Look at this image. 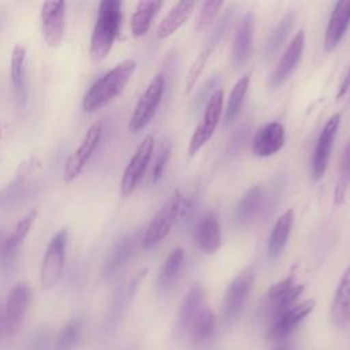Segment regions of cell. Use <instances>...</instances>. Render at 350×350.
I'll return each instance as SVG.
<instances>
[{
	"instance_id": "52a82bcc",
	"label": "cell",
	"mask_w": 350,
	"mask_h": 350,
	"mask_svg": "<svg viewBox=\"0 0 350 350\" xmlns=\"http://www.w3.org/2000/svg\"><path fill=\"white\" fill-rule=\"evenodd\" d=\"M40 165L41 161L37 156H30L19 164L15 172V178L0 193V211L10 209L15 204H18L23 197L31 193L34 187L33 176L38 172Z\"/></svg>"
},
{
	"instance_id": "7a4b0ae2",
	"label": "cell",
	"mask_w": 350,
	"mask_h": 350,
	"mask_svg": "<svg viewBox=\"0 0 350 350\" xmlns=\"http://www.w3.org/2000/svg\"><path fill=\"white\" fill-rule=\"evenodd\" d=\"M123 19L122 1L104 0L98 4L96 23L90 37L89 55L93 62H101L111 52Z\"/></svg>"
},
{
	"instance_id": "60d3db41",
	"label": "cell",
	"mask_w": 350,
	"mask_h": 350,
	"mask_svg": "<svg viewBox=\"0 0 350 350\" xmlns=\"http://www.w3.org/2000/svg\"><path fill=\"white\" fill-rule=\"evenodd\" d=\"M230 16H231V12H227L219 22H217V25L215 26V29H213V31H212V34H211V37H209V42H208V48H211V49H213L215 48V45L223 38V36L226 34V31H227V29H228V26H230Z\"/></svg>"
},
{
	"instance_id": "b9f144b4",
	"label": "cell",
	"mask_w": 350,
	"mask_h": 350,
	"mask_svg": "<svg viewBox=\"0 0 350 350\" xmlns=\"http://www.w3.org/2000/svg\"><path fill=\"white\" fill-rule=\"evenodd\" d=\"M340 175H342V185H346L350 182V139L346 144L342 157H340Z\"/></svg>"
},
{
	"instance_id": "ee69618b",
	"label": "cell",
	"mask_w": 350,
	"mask_h": 350,
	"mask_svg": "<svg viewBox=\"0 0 350 350\" xmlns=\"http://www.w3.org/2000/svg\"><path fill=\"white\" fill-rule=\"evenodd\" d=\"M350 89V66H349V71L346 74V77L343 78L340 86H339V92H338V98L342 97L347 90Z\"/></svg>"
},
{
	"instance_id": "d6986e66",
	"label": "cell",
	"mask_w": 350,
	"mask_h": 350,
	"mask_svg": "<svg viewBox=\"0 0 350 350\" xmlns=\"http://www.w3.org/2000/svg\"><path fill=\"white\" fill-rule=\"evenodd\" d=\"M253 37H254V15L247 12L242 16L238 23L232 49H231V62L234 67H242L247 63L253 51Z\"/></svg>"
},
{
	"instance_id": "f546056e",
	"label": "cell",
	"mask_w": 350,
	"mask_h": 350,
	"mask_svg": "<svg viewBox=\"0 0 350 350\" xmlns=\"http://www.w3.org/2000/svg\"><path fill=\"white\" fill-rule=\"evenodd\" d=\"M215 329H216L215 314L208 308H204L193 321L187 334L190 335V339L194 345L201 346L208 343L213 338Z\"/></svg>"
},
{
	"instance_id": "d4e9b609",
	"label": "cell",
	"mask_w": 350,
	"mask_h": 350,
	"mask_svg": "<svg viewBox=\"0 0 350 350\" xmlns=\"http://www.w3.org/2000/svg\"><path fill=\"white\" fill-rule=\"evenodd\" d=\"M293 221H294L293 209L286 211L276 220L272 228L271 237L268 239V246H267V257L269 261H276L282 256L293 228Z\"/></svg>"
},
{
	"instance_id": "5bb4252c",
	"label": "cell",
	"mask_w": 350,
	"mask_h": 350,
	"mask_svg": "<svg viewBox=\"0 0 350 350\" xmlns=\"http://www.w3.org/2000/svg\"><path fill=\"white\" fill-rule=\"evenodd\" d=\"M313 308L314 302L310 299L291 306L288 310L271 321L267 331V339L273 343L286 342V339L297 329V327L313 310Z\"/></svg>"
},
{
	"instance_id": "d6a6232c",
	"label": "cell",
	"mask_w": 350,
	"mask_h": 350,
	"mask_svg": "<svg viewBox=\"0 0 350 350\" xmlns=\"http://www.w3.org/2000/svg\"><path fill=\"white\" fill-rule=\"evenodd\" d=\"M83 320L79 316L70 319L55 339V350H74L81 340Z\"/></svg>"
},
{
	"instance_id": "f1b7e54d",
	"label": "cell",
	"mask_w": 350,
	"mask_h": 350,
	"mask_svg": "<svg viewBox=\"0 0 350 350\" xmlns=\"http://www.w3.org/2000/svg\"><path fill=\"white\" fill-rule=\"evenodd\" d=\"M161 1H139L133 12L130 27L134 37H142L148 33L156 14L161 8Z\"/></svg>"
},
{
	"instance_id": "1f68e13d",
	"label": "cell",
	"mask_w": 350,
	"mask_h": 350,
	"mask_svg": "<svg viewBox=\"0 0 350 350\" xmlns=\"http://www.w3.org/2000/svg\"><path fill=\"white\" fill-rule=\"evenodd\" d=\"M249 82H250V77L243 75L232 86L231 93L228 96L227 107H226V111H224V124L226 126H230L237 119V116L239 115V111H241L242 104L245 101V96L247 93Z\"/></svg>"
},
{
	"instance_id": "ab89813d",
	"label": "cell",
	"mask_w": 350,
	"mask_h": 350,
	"mask_svg": "<svg viewBox=\"0 0 350 350\" xmlns=\"http://www.w3.org/2000/svg\"><path fill=\"white\" fill-rule=\"evenodd\" d=\"M247 135H249V126H247V124L241 126V127L232 134V137L230 138L228 145H227V153H230V154L237 153V152L245 145V142H246V139H247Z\"/></svg>"
},
{
	"instance_id": "cb8c5ba5",
	"label": "cell",
	"mask_w": 350,
	"mask_h": 350,
	"mask_svg": "<svg viewBox=\"0 0 350 350\" xmlns=\"http://www.w3.org/2000/svg\"><path fill=\"white\" fill-rule=\"evenodd\" d=\"M349 25H350V1H338L331 12V16L327 25L325 37H324L325 51H334L338 46Z\"/></svg>"
},
{
	"instance_id": "bcb514c9",
	"label": "cell",
	"mask_w": 350,
	"mask_h": 350,
	"mask_svg": "<svg viewBox=\"0 0 350 350\" xmlns=\"http://www.w3.org/2000/svg\"><path fill=\"white\" fill-rule=\"evenodd\" d=\"M271 350H291V346L287 343V342H279V343H275Z\"/></svg>"
},
{
	"instance_id": "ffe728a7",
	"label": "cell",
	"mask_w": 350,
	"mask_h": 350,
	"mask_svg": "<svg viewBox=\"0 0 350 350\" xmlns=\"http://www.w3.org/2000/svg\"><path fill=\"white\" fill-rule=\"evenodd\" d=\"M194 241L206 254H212L220 247L221 232L216 212H208L198 220L194 227Z\"/></svg>"
},
{
	"instance_id": "8d00e7d4",
	"label": "cell",
	"mask_w": 350,
	"mask_h": 350,
	"mask_svg": "<svg viewBox=\"0 0 350 350\" xmlns=\"http://www.w3.org/2000/svg\"><path fill=\"white\" fill-rule=\"evenodd\" d=\"M223 1H205L202 3L198 15H197V21H196V29L197 30H202L206 26H209L215 16L217 15V12L220 11V8L223 7Z\"/></svg>"
},
{
	"instance_id": "4fadbf2b",
	"label": "cell",
	"mask_w": 350,
	"mask_h": 350,
	"mask_svg": "<svg viewBox=\"0 0 350 350\" xmlns=\"http://www.w3.org/2000/svg\"><path fill=\"white\" fill-rule=\"evenodd\" d=\"M31 301V288L26 282L16 283L4 304L7 335H15L26 317Z\"/></svg>"
},
{
	"instance_id": "83f0119b",
	"label": "cell",
	"mask_w": 350,
	"mask_h": 350,
	"mask_svg": "<svg viewBox=\"0 0 350 350\" xmlns=\"http://www.w3.org/2000/svg\"><path fill=\"white\" fill-rule=\"evenodd\" d=\"M194 5V1H178L160 22L157 27V37L167 38L172 36L186 22Z\"/></svg>"
},
{
	"instance_id": "4316f807",
	"label": "cell",
	"mask_w": 350,
	"mask_h": 350,
	"mask_svg": "<svg viewBox=\"0 0 350 350\" xmlns=\"http://www.w3.org/2000/svg\"><path fill=\"white\" fill-rule=\"evenodd\" d=\"M185 262V253L183 249L180 247H175L170 252V254L167 256L159 275H157V280H156V286L159 291H168L174 283L176 282L182 267Z\"/></svg>"
},
{
	"instance_id": "7c38bea8",
	"label": "cell",
	"mask_w": 350,
	"mask_h": 350,
	"mask_svg": "<svg viewBox=\"0 0 350 350\" xmlns=\"http://www.w3.org/2000/svg\"><path fill=\"white\" fill-rule=\"evenodd\" d=\"M302 291L304 286L295 284L293 275L275 283L268 290L265 301V313L271 319V321L288 310L291 306H294Z\"/></svg>"
},
{
	"instance_id": "74e56055",
	"label": "cell",
	"mask_w": 350,
	"mask_h": 350,
	"mask_svg": "<svg viewBox=\"0 0 350 350\" xmlns=\"http://www.w3.org/2000/svg\"><path fill=\"white\" fill-rule=\"evenodd\" d=\"M170 157H171V145L167 141H164L161 144V146L159 148V152L156 154V159H154V163L152 167V180L153 182H157L163 176V172L165 170V165H167Z\"/></svg>"
},
{
	"instance_id": "836d02e7",
	"label": "cell",
	"mask_w": 350,
	"mask_h": 350,
	"mask_svg": "<svg viewBox=\"0 0 350 350\" xmlns=\"http://www.w3.org/2000/svg\"><path fill=\"white\" fill-rule=\"evenodd\" d=\"M38 215V211L34 208V209H30L29 212H26L18 221L16 224L14 226L12 231L7 234V245L12 249V250H19V246L23 243V241L26 239L31 226L34 224V220Z\"/></svg>"
},
{
	"instance_id": "f6af8a7d",
	"label": "cell",
	"mask_w": 350,
	"mask_h": 350,
	"mask_svg": "<svg viewBox=\"0 0 350 350\" xmlns=\"http://www.w3.org/2000/svg\"><path fill=\"white\" fill-rule=\"evenodd\" d=\"M4 335H7V328H5V316H4V305L0 301V343L3 342Z\"/></svg>"
},
{
	"instance_id": "d590c367",
	"label": "cell",
	"mask_w": 350,
	"mask_h": 350,
	"mask_svg": "<svg viewBox=\"0 0 350 350\" xmlns=\"http://www.w3.org/2000/svg\"><path fill=\"white\" fill-rule=\"evenodd\" d=\"M18 252L7 245V232L0 228V275L10 276L16 265Z\"/></svg>"
},
{
	"instance_id": "ac0fdd59",
	"label": "cell",
	"mask_w": 350,
	"mask_h": 350,
	"mask_svg": "<svg viewBox=\"0 0 350 350\" xmlns=\"http://www.w3.org/2000/svg\"><path fill=\"white\" fill-rule=\"evenodd\" d=\"M304 45H305V33L301 30L294 36V38L283 52L280 60L275 66L268 82L271 88H278L291 75V72L295 70V67L298 66L302 57Z\"/></svg>"
},
{
	"instance_id": "484cf974",
	"label": "cell",
	"mask_w": 350,
	"mask_h": 350,
	"mask_svg": "<svg viewBox=\"0 0 350 350\" xmlns=\"http://www.w3.org/2000/svg\"><path fill=\"white\" fill-rule=\"evenodd\" d=\"M264 204V190L261 186L250 187L245 196L239 200L238 205L234 211V220L238 226L243 227L250 224L258 212L261 211Z\"/></svg>"
},
{
	"instance_id": "e0dca14e",
	"label": "cell",
	"mask_w": 350,
	"mask_h": 350,
	"mask_svg": "<svg viewBox=\"0 0 350 350\" xmlns=\"http://www.w3.org/2000/svg\"><path fill=\"white\" fill-rule=\"evenodd\" d=\"M286 142L284 126L279 122H269L260 127L253 137L252 150L257 157H269L279 152Z\"/></svg>"
},
{
	"instance_id": "603a6c76",
	"label": "cell",
	"mask_w": 350,
	"mask_h": 350,
	"mask_svg": "<svg viewBox=\"0 0 350 350\" xmlns=\"http://www.w3.org/2000/svg\"><path fill=\"white\" fill-rule=\"evenodd\" d=\"M26 57L27 51L18 44L12 48L10 59V77L15 98L21 107L27 101V79H26Z\"/></svg>"
},
{
	"instance_id": "4dcf8cb0",
	"label": "cell",
	"mask_w": 350,
	"mask_h": 350,
	"mask_svg": "<svg viewBox=\"0 0 350 350\" xmlns=\"http://www.w3.org/2000/svg\"><path fill=\"white\" fill-rule=\"evenodd\" d=\"M294 22H295V14L293 11L287 12L280 21L279 23L275 26V29L271 31L269 37L267 38L265 41V45H264V59H269L272 57L279 49L280 46L283 45V42L286 41L288 33L291 31L293 26H294Z\"/></svg>"
},
{
	"instance_id": "30bf717a",
	"label": "cell",
	"mask_w": 350,
	"mask_h": 350,
	"mask_svg": "<svg viewBox=\"0 0 350 350\" xmlns=\"http://www.w3.org/2000/svg\"><path fill=\"white\" fill-rule=\"evenodd\" d=\"M153 149H154V138L152 134H148L144 137V139L133 153L131 159L129 160V164L123 171L122 180H120V193L123 197H129L130 194H133V191L138 186L152 159Z\"/></svg>"
},
{
	"instance_id": "c3c4849f",
	"label": "cell",
	"mask_w": 350,
	"mask_h": 350,
	"mask_svg": "<svg viewBox=\"0 0 350 350\" xmlns=\"http://www.w3.org/2000/svg\"><path fill=\"white\" fill-rule=\"evenodd\" d=\"M0 138H1V127H0Z\"/></svg>"
},
{
	"instance_id": "2e32d148",
	"label": "cell",
	"mask_w": 350,
	"mask_h": 350,
	"mask_svg": "<svg viewBox=\"0 0 350 350\" xmlns=\"http://www.w3.org/2000/svg\"><path fill=\"white\" fill-rule=\"evenodd\" d=\"M137 249V235L135 234H127L119 238L109 252L105 256L104 264H103V278L104 280H112L130 261L133 254Z\"/></svg>"
},
{
	"instance_id": "ba28073f",
	"label": "cell",
	"mask_w": 350,
	"mask_h": 350,
	"mask_svg": "<svg viewBox=\"0 0 350 350\" xmlns=\"http://www.w3.org/2000/svg\"><path fill=\"white\" fill-rule=\"evenodd\" d=\"M103 131L104 129L101 122H94L88 129L79 146L70 154L64 164L63 176L66 182H72L82 174L103 138Z\"/></svg>"
},
{
	"instance_id": "6da1fadb",
	"label": "cell",
	"mask_w": 350,
	"mask_h": 350,
	"mask_svg": "<svg viewBox=\"0 0 350 350\" xmlns=\"http://www.w3.org/2000/svg\"><path fill=\"white\" fill-rule=\"evenodd\" d=\"M137 68V63L134 59H126L118 63L113 68L101 75L97 81H94L90 88L86 90L82 98V108L85 112H94L101 107L111 103L116 98L129 81L131 79L134 71Z\"/></svg>"
},
{
	"instance_id": "9c48e42d",
	"label": "cell",
	"mask_w": 350,
	"mask_h": 350,
	"mask_svg": "<svg viewBox=\"0 0 350 350\" xmlns=\"http://www.w3.org/2000/svg\"><path fill=\"white\" fill-rule=\"evenodd\" d=\"M223 112V92L220 89L215 90V93L206 101L204 115L198 126L196 127L190 142H189V156H194L213 135Z\"/></svg>"
},
{
	"instance_id": "44dd1931",
	"label": "cell",
	"mask_w": 350,
	"mask_h": 350,
	"mask_svg": "<svg viewBox=\"0 0 350 350\" xmlns=\"http://www.w3.org/2000/svg\"><path fill=\"white\" fill-rule=\"evenodd\" d=\"M331 320L339 329L350 323V267L342 273L336 286L331 304Z\"/></svg>"
},
{
	"instance_id": "9a60e30c",
	"label": "cell",
	"mask_w": 350,
	"mask_h": 350,
	"mask_svg": "<svg viewBox=\"0 0 350 350\" xmlns=\"http://www.w3.org/2000/svg\"><path fill=\"white\" fill-rule=\"evenodd\" d=\"M339 124H340V115L334 113L327 120L323 130L320 131V135L317 138L316 148L313 152V157H312V176L314 180H319L320 178H323L327 171L329 157H331V150L338 134Z\"/></svg>"
},
{
	"instance_id": "5b68a950",
	"label": "cell",
	"mask_w": 350,
	"mask_h": 350,
	"mask_svg": "<svg viewBox=\"0 0 350 350\" xmlns=\"http://www.w3.org/2000/svg\"><path fill=\"white\" fill-rule=\"evenodd\" d=\"M67 246L68 231L67 228H62L51 238L41 262L40 283L42 288L49 290L55 287L60 280L66 264Z\"/></svg>"
},
{
	"instance_id": "7bdbcfd3",
	"label": "cell",
	"mask_w": 350,
	"mask_h": 350,
	"mask_svg": "<svg viewBox=\"0 0 350 350\" xmlns=\"http://www.w3.org/2000/svg\"><path fill=\"white\" fill-rule=\"evenodd\" d=\"M216 85H217V78H212L205 82L202 89L196 96V107H200L205 100H209V97L215 93V90H212V88H215Z\"/></svg>"
},
{
	"instance_id": "e575fe53",
	"label": "cell",
	"mask_w": 350,
	"mask_h": 350,
	"mask_svg": "<svg viewBox=\"0 0 350 350\" xmlns=\"http://www.w3.org/2000/svg\"><path fill=\"white\" fill-rule=\"evenodd\" d=\"M133 295L127 291V288H122L119 290L113 299H112V304L109 306V310H108V314H107V319H105V329L109 332L112 331L113 328H116V325L119 324L122 316H123V312H124V308H126V304L127 301L131 298Z\"/></svg>"
},
{
	"instance_id": "277c9868",
	"label": "cell",
	"mask_w": 350,
	"mask_h": 350,
	"mask_svg": "<svg viewBox=\"0 0 350 350\" xmlns=\"http://www.w3.org/2000/svg\"><path fill=\"white\" fill-rule=\"evenodd\" d=\"M182 200V193L179 190H175L171 197L164 202V205L157 211L139 239L142 249H150L156 246L170 234L174 224L179 219Z\"/></svg>"
},
{
	"instance_id": "7402d4cb",
	"label": "cell",
	"mask_w": 350,
	"mask_h": 350,
	"mask_svg": "<svg viewBox=\"0 0 350 350\" xmlns=\"http://www.w3.org/2000/svg\"><path fill=\"white\" fill-rule=\"evenodd\" d=\"M204 299H205V291L201 286L197 284L187 291L179 308L176 323H175V328L178 334L182 335L189 332L193 321L204 309Z\"/></svg>"
},
{
	"instance_id": "8992f818",
	"label": "cell",
	"mask_w": 350,
	"mask_h": 350,
	"mask_svg": "<svg viewBox=\"0 0 350 350\" xmlns=\"http://www.w3.org/2000/svg\"><path fill=\"white\" fill-rule=\"evenodd\" d=\"M164 88H165V79L163 74H157L145 88L130 118L129 129L131 133L141 131L154 118L164 94Z\"/></svg>"
},
{
	"instance_id": "f35d334b",
	"label": "cell",
	"mask_w": 350,
	"mask_h": 350,
	"mask_svg": "<svg viewBox=\"0 0 350 350\" xmlns=\"http://www.w3.org/2000/svg\"><path fill=\"white\" fill-rule=\"evenodd\" d=\"M211 52H212V49L206 46V48L197 56V59L194 60V63L191 64V68H190V71H189V74H187V77H186V92H187V93L191 90V88L194 86L196 81L198 79V77H200V74H201V71H202V68H204V66H205V63H206V60H208Z\"/></svg>"
},
{
	"instance_id": "7dc6e473",
	"label": "cell",
	"mask_w": 350,
	"mask_h": 350,
	"mask_svg": "<svg viewBox=\"0 0 350 350\" xmlns=\"http://www.w3.org/2000/svg\"><path fill=\"white\" fill-rule=\"evenodd\" d=\"M3 21H4V11L0 8V26H1Z\"/></svg>"
},
{
	"instance_id": "3957f363",
	"label": "cell",
	"mask_w": 350,
	"mask_h": 350,
	"mask_svg": "<svg viewBox=\"0 0 350 350\" xmlns=\"http://www.w3.org/2000/svg\"><path fill=\"white\" fill-rule=\"evenodd\" d=\"M256 272L253 267L242 269L228 284L221 304V321L226 327L232 325L243 310L254 283Z\"/></svg>"
},
{
	"instance_id": "8fae6325",
	"label": "cell",
	"mask_w": 350,
	"mask_h": 350,
	"mask_svg": "<svg viewBox=\"0 0 350 350\" xmlns=\"http://www.w3.org/2000/svg\"><path fill=\"white\" fill-rule=\"evenodd\" d=\"M66 10L64 1H45L40 8L41 31L44 41L49 48H56L62 44L66 30Z\"/></svg>"
}]
</instances>
